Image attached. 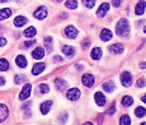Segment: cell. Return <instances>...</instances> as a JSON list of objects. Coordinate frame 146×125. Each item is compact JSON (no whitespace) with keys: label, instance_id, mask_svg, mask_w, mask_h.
Masks as SVG:
<instances>
[{"label":"cell","instance_id":"40","mask_svg":"<svg viewBox=\"0 0 146 125\" xmlns=\"http://www.w3.org/2000/svg\"><path fill=\"white\" fill-rule=\"evenodd\" d=\"M53 61L60 62V61H62V58H61V56H55V58H53Z\"/></svg>","mask_w":146,"mask_h":125},{"label":"cell","instance_id":"14","mask_svg":"<svg viewBox=\"0 0 146 125\" xmlns=\"http://www.w3.org/2000/svg\"><path fill=\"white\" fill-rule=\"evenodd\" d=\"M109 51H111L112 54H116V55H118V54H122L123 52V45L122 44H113L111 47H109Z\"/></svg>","mask_w":146,"mask_h":125},{"label":"cell","instance_id":"25","mask_svg":"<svg viewBox=\"0 0 146 125\" xmlns=\"http://www.w3.org/2000/svg\"><path fill=\"white\" fill-rule=\"evenodd\" d=\"M121 103H122L125 107H128L133 103V98L131 97V96H125V97L122 98V101H121Z\"/></svg>","mask_w":146,"mask_h":125},{"label":"cell","instance_id":"23","mask_svg":"<svg viewBox=\"0 0 146 125\" xmlns=\"http://www.w3.org/2000/svg\"><path fill=\"white\" fill-rule=\"evenodd\" d=\"M62 52L65 54L67 58H72L75 55V49L72 46H64L62 47Z\"/></svg>","mask_w":146,"mask_h":125},{"label":"cell","instance_id":"8","mask_svg":"<svg viewBox=\"0 0 146 125\" xmlns=\"http://www.w3.org/2000/svg\"><path fill=\"white\" fill-rule=\"evenodd\" d=\"M65 35H66V37L74 40L78 36V30L74 27V26H67L65 28Z\"/></svg>","mask_w":146,"mask_h":125},{"label":"cell","instance_id":"30","mask_svg":"<svg viewBox=\"0 0 146 125\" xmlns=\"http://www.w3.org/2000/svg\"><path fill=\"white\" fill-rule=\"evenodd\" d=\"M40 92L41 93H48L50 92V87H48V84H46V83H41L40 84Z\"/></svg>","mask_w":146,"mask_h":125},{"label":"cell","instance_id":"15","mask_svg":"<svg viewBox=\"0 0 146 125\" xmlns=\"http://www.w3.org/2000/svg\"><path fill=\"white\" fill-rule=\"evenodd\" d=\"M94 98H95V102H97V105L98 106H104L106 105V97H104V95H103L102 92H97L94 95Z\"/></svg>","mask_w":146,"mask_h":125},{"label":"cell","instance_id":"22","mask_svg":"<svg viewBox=\"0 0 146 125\" xmlns=\"http://www.w3.org/2000/svg\"><path fill=\"white\" fill-rule=\"evenodd\" d=\"M90 56L94 60H99V59L102 58V49H100V47H94V49L92 50Z\"/></svg>","mask_w":146,"mask_h":125},{"label":"cell","instance_id":"26","mask_svg":"<svg viewBox=\"0 0 146 125\" xmlns=\"http://www.w3.org/2000/svg\"><path fill=\"white\" fill-rule=\"evenodd\" d=\"M9 69V62L7 59H0V72H7Z\"/></svg>","mask_w":146,"mask_h":125},{"label":"cell","instance_id":"11","mask_svg":"<svg viewBox=\"0 0 146 125\" xmlns=\"http://www.w3.org/2000/svg\"><path fill=\"white\" fill-rule=\"evenodd\" d=\"M145 7H146V3L144 0H140L139 3L136 4V8H135V13L137 14V15H142L145 12Z\"/></svg>","mask_w":146,"mask_h":125},{"label":"cell","instance_id":"41","mask_svg":"<svg viewBox=\"0 0 146 125\" xmlns=\"http://www.w3.org/2000/svg\"><path fill=\"white\" fill-rule=\"evenodd\" d=\"M140 68H141V69H146V62H145V61H141V62H140Z\"/></svg>","mask_w":146,"mask_h":125},{"label":"cell","instance_id":"43","mask_svg":"<svg viewBox=\"0 0 146 125\" xmlns=\"http://www.w3.org/2000/svg\"><path fill=\"white\" fill-rule=\"evenodd\" d=\"M66 118H67V115L65 114V115H64L62 118H61V123H66Z\"/></svg>","mask_w":146,"mask_h":125},{"label":"cell","instance_id":"35","mask_svg":"<svg viewBox=\"0 0 146 125\" xmlns=\"http://www.w3.org/2000/svg\"><path fill=\"white\" fill-rule=\"evenodd\" d=\"M137 88H144L145 87V78H139L136 82Z\"/></svg>","mask_w":146,"mask_h":125},{"label":"cell","instance_id":"27","mask_svg":"<svg viewBox=\"0 0 146 125\" xmlns=\"http://www.w3.org/2000/svg\"><path fill=\"white\" fill-rule=\"evenodd\" d=\"M135 115H136L137 118H144V116L146 115V109H144L142 106L136 107V110H135Z\"/></svg>","mask_w":146,"mask_h":125},{"label":"cell","instance_id":"34","mask_svg":"<svg viewBox=\"0 0 146 125\" xmlns=\"http://www.w3.org/2000/svg\"><path fill=\"white\" fill-rule=\"evenodd\" d=\"M51 42H52V38L50 37V36L44 38V44H46V46L48 47V51H52V45H51Z\"/></svg>","mask_w":146,"mask_h":125},{"label":"cell","instance_id":"19","mask_svg":"<svg viewBox=\"0 0 146 125\" xmlns=\"http://www.w3.org/2000/svg\"><path fill=\"white\" fill-rule=\"evenodd\" d=\"M55 86H56V88H57L58 91H64L67 87V83L64 81L62 78H56L55 79Z\"/></svg>","mask_w":146,"mask_h":125},{"label":"cell","instance_id":"36","mask_svg":"<svg viewBox=\"0 0 146 125\" xmlns=\"http://www.w3.org/2000/svg\"><path fill=\"white\" fill-rule=\"evenodd\" d=\"M33 45H36V40H31V41H26V42H24V47H26V49L33 46Z\"/></svg>","mask_w":146,"mask_h":125},{"label":"cell","instance_id":"1","mask_svg":"<svg viewBox=\"0 0 146 125\" xmlns=\"http://www.w3.org/2000/svg\"><path fill=\"white\" fill-rule=\"evenodd\" d=\"M116 33L121 37L127 38L128 35H130V26H128V22L126 18H122L118 21V23L116 26Z\"/></svg>","mask_w":146,"mask_h":125},{"label":"cell","instance_id":"32","mask_svg":"<svg viewBox=\"0 0 146 125\" xmlns=\"http://www.w3.org/2000/svg\"><path fill=\"white\" fill-rule=\"evenodd\" d=\"M83 4L85 5L86 8H89V9H92V8L95 5V0H83Z\"/></svg>","mask_w":146,"mask_h":125},{"label":"cell","instance_id":"5","mask_svg":"<svg viewBox=\"0 0 146 125\" xmlns=\"http://www.w3.org/2000/svg\"><path fill=\"white\" fill-rule=\"evenodd\" d=\"M66 97H67V100H70V101H76L78 98L80 97L79 88H71V89H69L66 93Z\"/></svg>","mask_w":146,"mask_h":125},{"label":"cell","instance_id":"46","mask_svg":"<svg viewBox=\"0 0 146 125\" xmlns=\"http://www.w3.org/2000/svg\"><path fill=\"white\" fill-rule=\"evenodd\" d=\"M7 1H9V0H0V3H7Z\"/></svg>","mask_w":146,"mask_h":125},{"label":"cell","instance_id":"7","mask_svg":"<svg viewBox=\"0 0 146 125\" xmlns=\"http://www.w3.org/2000/svg\"><path fill=\"white\" fill-rule=\"evenodd\" d=\"M8 115H9L8 106L4 103H0V123H4V121L8 119Z\"/></svg>","mask_w":146,"mask_h":125},{"label":"cell","instance_id":"33","mask_svg":"<svg viewBox=\"0 0 146 125\" xmlns=\"http://www.w3.org/2000/svg\"><path fill=\"white\" fill-rule=\"evenodd\" d=\"M108 115H113L114 112H116V102H112L111 103V106H109V109H108Z\"/></svg>","mask_w":146,"mask_h":125},{"label":"cell","instance_id":"17","mask_svg":"<svg viewBox=\"0 0 146 125\" xmlns=\"http://www.w3.org/2000/svg\"><path fill=\"white\" fill-rule=\"evenodd\" d=\"M51 106H52V101H46L43 102V103L40 106L41 109V112L43 114V115H46V114L50 112V110H51Z\"/></svg>","mask_w":146,"mask_h":125},{"label":"cell","instance_id":"9","mask_svg":"<svg viewBox=\"0 0 146 125\" xmlns=\"http://www.w3.org/2000/svg\"><path fill=\"white\" fill-rule=\"evenodd\" d=\"M44 68H46V64H44V62H37V64H35L32 68V74L33 75L41 74V73L44 70Z\"/></svg>","mask_w":146,"mask_h":125},{"label":"cell","instance_id":"38","mask_svg":"<svg viewBox=\"0 0 146 125\" xmlns=\"http://www.w3.org/2000/svg\"><path fill=\"white\" fill-rule=\"evenodd\" d=\"M7 45V40H5V37H3L1 35H0V47L5 46Z\"/></svg>","mask_w":146,"mask_h":125},{"label":"cell","instance_id":"4","mask_svg":"<svg viewBox=\"0 0 146 125\" xmlns=\"http://www.w3.org/2000/svg\"><path fill=\"white\" fill-rule=\"evenodd\" d=\"M94 77L93 74H89V73H85L83 77H81V83H83V86H85V87H88V88H90L94 84Z\"/></svg>","mask_w":146,"mask_h":125},{"label":"cell","instance_id":"24","mask_svg":"<svg viewBox=\"0 0 146 125\" xmlns=\"http://www.w3.org/2000/svg\"><path fill=\"white\" fill-rule=\"evenodd\" d=\"M36 33H37V30H36L35 27H28L23 32V35L26 36V37H35Z\"/></svg>","mask_w":146,"mask_h":125},{"label":"cell","instance_id":"48","mask_svg":"<svg viewBox=\"0 0 146 125\" xmlns=\"http://www.w3.org/2000/svg\"><path fill=\"white\" fill-rule=\"evenodd\" d=\"M57 1H61V0H57Z\"/></svg>","mask_w":146,"mask_h":125},{"label":"cell","instance_id":"13","mask_svg":"<svg viewBox=\"0 0 146 125\" xmlns=\"http://www.w3.org/2000/svg\"><path fill=\"white\" fill-rule=\"evenodd\" d=\"M112 36H113V33H112L111 30H108V28H104V30H102V32H100V38H102V41H109V40L112 38Z\"/></svg>","mask_w":146,"mask_h":125},{"label":"cell","instance_id":"6","mask_svg":"<svg viewBox=\"0 0 146 125\" xmlns=\"http://www.w3.org/2000/svg\"><path fill=\"white\" fill-rule=\"evenodd\" d=\"M47 14H48V10H47L46 7H40L37 8V10L35 12V18L36 19H40V21H42V19H44L47 17Z\"/></svg>","mask_w":146,"mask_h":125},{"label":"cell","instance_id":"37","mask_svg":"<svg viewBox=\"0 0 146 125\" xmlns=\"http://www.w3.org/2000/svg\"><path fill=\"white\" fill-rule=\"evenodd\" d=\"M122 1H123V0H112V5H113V7H116V8H118V7H121Z\"/></svg>","mask_w":146,"mask_h":125},{"label":"cell","instance_id":"21","mask_svg":"<svg viewBox=\"0 0 146 125\" xmlns=\"http://www.w3.org/2000/svg\"><path fill=\"white\" fill-rule=\"evenodd\" d=\"M12 15V10L9 8H4V9H0V21H5L9 17Z\"/></svg>","mask_w":146,"mask_h":125},{"label":"cell","instance_id":"20","mask_svg":"<svg viewBox=\"0 0 146 125\" xmlns=\"http://www.w3.org/2000/svg\"><path fill=\"white\" fill-rule=\"evenodd\" d=\"M26 23H27V18L23 15H18L14 19V26H15V27H23Z\"/></svg>","mask_w":146,"mask_h":125},{"label":"cell","instance_id":"12","mask_svg":"<svg viewBox=\"0 0 146 125\" xmlns=\"http://www.w3.org/2000/svg\"><path fill=\"white\" fill-rule=\"evenodd\" d=\"M32 56H33V59H36V60H41V59H43V56H44V50L42 49V47H36L32 52Z\"/></svg>","mask_w":146,"mask_h":125},{"label":"cell","instance_id":"39","mask_svg":"<svg viewBox=\"0 0 146 125\" xmlns=\"http://www.w3.org/2000/svg\"><path fill=\"white\" fill-rule=\"evenodd\" d=\"M89 45H90V41H89L88 38H85V40L83 41V49H86V47H88Z\"/></svg>","mask_w":146,"mask_h":125},{"label":"cell","instance_id":"2","mask_svg":"<svg viewBox=\"0 0 146 125\" xmlns=\"http://www.w3.org/2000/svg\"><path fill=\"white\" fill-rule=\"evenodd\" d=\"M31 91H32V84H31V83L24 84L23 89H22V91H21V93H19V100L26 101L27 98H29V96H31Z\"/></svg>","mask_w":146,"mask_h":125},{"label":"cell","instance_id":"45","mask_svg":"<svg viewBox=\"0 0 146 125\" xmlns=\"http://www.w3.org/2000/svg\"><path fill=\"white\" fill-rule=\"evenodd\" d=\"M65 18H66V14L62 13V14H61V19H65Z\"/></svg>","mask_w":146,"mask_h":125},{"label":"cell","instance_id":"42","mask_svg":"<svg viewBox=\"0 0 146 125\" xmlns=\"http://www.w3.org/2000/svg\"><path fill=\"white\" fill-rule=\"evenodd\" d=\"M5 84V79L3 77H0V86H4Z\"/></svg>","mask_w":146,"mask_h":125},{"label":"cell","instance_id":"10","mask_svg":"<svg viewBox=\"0 0 146 125\" xmlns=\"http://www.w3.org/2000/svg\"><path fill=\"white\" fill-rule=\"evenodd\" d=\"M108 10H109V4H108V3H103V4L98 8L97 15L100 17V18H103V17H106V14L108 13Z\"/></svg>","mask_w":146,"mask_h":125},{"label":"cell","instance_id":"28","mask_svg":"<svg viewBox=\"0 0 146 125\" xmlns=\"http://www.w3.org/2000/svg\"><path fill=\"white\" fill-rule=\"evenodd\" d=\"M65 5L69 8V9H76L79 3H78V0H66Z\"/></svg>","mask_w":146,"mask_h":125},{"label":"cell","instance_id":"44","mask_svg":"<svg viewBox=\"0 0 146 125\" xmlns=\"http://www.w3.org/2000/svg\"><path fill=\"white\" fill-rule=\"evenodd\" d=\"M141 100H142V102H145V103H146V93H145L144 96H142V98H141Z\"/></svg>","mask_w":146,"mask_h":125},{"label":"cell","instance_id":"18","mask_svg":"<svg viewBox=\"0 0 146 125\" xmlns=\"http://www.w3.org/2000/svg\"><path fill=\"white\" fill-rule=\"evenodd\" d=\"M114 88H116V84L113 83V81H107V82L103 83V89H104L106 92H108V93L113 92Z\"/></svg>","mask_w":146,"mask_h":125},{"label":"cell","instance_id":"31","mask_svg":"<svg viewBox=\"0 0 146 125\" xmlns=\"http://www.w3.org/2000/svg\"><path fill=\"white\" fill-rule=\"evenodd\" d=\"M24 81H26V77H24V75H21V74L15 75V78H14V82H15V84H22Z\"/></svg>","mask_w":146,"mask_h":125},{"label":"cell","instance_id":"29","mask_svg":"<svg viewBox=\"0 0 146 125\" xmlns=\"http://www.w3.org/2000/svg\"><path fill=\"white\" fill-rule=\"evenodd\" d=\"M119 124H121V125H128V124H131L130 115H127V114H125V115H122V116H121Z\"/></svg>","mask_w":146,"mask_h":125},{"label":"cell","instance_id":"3","mask_svg":"<svg viewBox=\"0 0 146 125\" xmlns=\"http://www.w3.org/2000/svg\"><path fill=\"white\" fill-rule=\"evenodd\" d=\"M121 83L123 87H130L132 84V75L128 72H123L121 74Z\"/></svg>","mask_w":146,"mask_h":125},{"label":"cell","instance_id":"16","mask_svg":"<svg viewBox=\"0 0 146 125\" xmlns=\"http://www.w3.org/2000/svg\"><path fill=\"white\" fill-rule=\"evenodd\" d=\"M15 64L18 65L19 68H26V67H27V64H28L26 56H23V55L17 56V58H15Z\"/></svg>","mask_w":146,"mask_h":125},{"label":"cell","instance_id":"47","mask_svg":"<svg viewBox=\"0 0 146 125\" xmlns=\"http://www.w3.org/2000/svg\"><path fill=\"white\" fill-rule=\"evenodd\" d=\"M144 32L146 33V26H145V28H144Z\"/></svg>","mask_w":146,"mask_h":125}]
</instances>
